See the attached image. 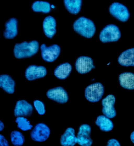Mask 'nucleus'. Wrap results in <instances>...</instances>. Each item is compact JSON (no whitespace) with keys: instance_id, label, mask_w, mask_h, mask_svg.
<instances>
[{"instance_id":"nucleus-1","label":"nucleus","mask_w":134,"mask_h":146,"mask_svg":"<svg viewBox=\"0 0 134 146\" xmlns=\"http://www.w3.org/2000/svg\"><path fill=\"white\" fill-rule=\"evenodd\" d=\"M38 48V43L36 41H24L15 44L13 53L15 57L18 59L29 58L37 53Z\"/></svg>"},{"instance_id":"nucleus-2","label":"nucleus","mask_w":134,"mask_h":146,"mask_svg":"<svg viewBox=\"0 0 134 146\" xmlns=\"http://www.w3.org/2000/svg\"><path fill=\"white\" fill-rule=\"evenodd\" d=\"M73 27L76 32L88 38L92 37L96 30L93 22L90 19L83 16L79 18L74 22Z\"/></svg>"},{"instance_id":"nucleus-3","label":"nucleus","mask_w":134,"mask_h":146,"mask_svg":"<svg viewBox=\"0 0 134 146\" xmlns=\"http://www.w3.org/2000/svg\"><path fill=\"white\" fill-rule=\"evenodd\" d=\"M121 36V32L118 27L114 25L109 24L101 30L99 38L101 42L105 43L117 41Z\"/></svg>"},{"instance_id":"nucleus-4","label":"nucleus","mask_w":134,"mask_h":146,"mask_svg":"<svg viewBox=\"0 0 134 146\" xmlns=\"http://www.w3.org/2000/svg\"><path fill=\"white\" fill-rule=\"evenodd\" d=\"M104 91V87L101 83L99 82L94 83L86 88L85 92V97L91 102H97L102 98Z\"/></svg>"},{"instance_id":"nucleus-5","label":"nucleus","mask_w":134,"mask_h":146,"mask_svg":"<svg viewBox=\"0 0 134 146\" xmlns=\"http://www.w3.org/2000/svg\"><path fill=\"white\" fill-rule=\"evenodd\" d=\"M50 133V130L46 124L39 123L35 125L31 131L30 136L34 141L42 142L48 139Z\"/></svg>"},{"instance_id":"nucleus-6","label":"nucleus","mask_w":134,"mask_h":146,"mask_svg":"<svg viewBox=\"0 0 134 146\" xmlns=\"http://www.w3.org/2000/svg\"><path fill=\"white\" fill-rule=\"evenodd\" d=\"M109 11L113 16L123 22L127 21L130 16L127 8L118 2H115L112 3L109 7Z\"/></svg>"},{"instance_id":"nucleus-7","label":"nucleus","mask_w":134,"mask_h":146,"mask_svg":"<svg viewBox=\"0 0 134 146\" xmlns=\"http://www.w3.org/2000/svg\"><path fill=\"white\" fill-rule=\"evenodd\" d=\"M40 49L42 58L48 62L54 61L58 57L60 52V47L55 44L47 47L43 44L41 46Z\"/></svg>"},{"instance_id":"nucleus-8","label":"nucleus","mask_w":134,"mask_h":146,"mask_svg":"<svg viewBox=\"0 0 134 146\" xmlns=\"http://www.w3.org/2000/svg\"><path fill=\"white\" fill-rule=\"evenodd\" d=\"M76 137L77 143L82 146H91L93 141L90 137L91 128L87 124H83L80 126Z\"/></svg>"},{"instance_id":"nucleus-9","label":"nucleus","mask_w":134,"mask_h":146,"mask_svg":"<svg viewBox=\"0 0 134 146\" xmlns=\"http://www.w3.org/2000/svg\"><path fill=\"white\" fill-rule=\"evenodd\" d=\"M33 108L32 105L24 100H19L16 103L14 110V116L29 117L32 114Z\"/></svg>"},{"instance_id":"nucleus-10","label":"nucleus","mask_w":134,"mask_h":146,"mask_svg":"<svg viewBox=\"0 0 134 146\" xmlns=\"http://www.w3.org/2000/svg\"><path fill=\"white\" fill-rule=\"evenodd\" d=\"M46 95L50 99L61 104L66 103L68 100L66 91L61 86L49 89L46 93Z\"/></svg>"},{"instance_id":"nucleus-11","label":"nucleus","mask_w":134,"mask_h":146,"mask_svg":"<svg viewBox=\"0 0 134 146\" xmlns=\"http://www.w3.org/2000/svg\"><path fill=\"white\" fill-rule=\"evenodd\" d=\"M115 100L114 95L109 94L102 101V112L104 116L109 118H113L116 115V113L114 107Z\"/></svg>"},{"instance_id":"nucleus-12","label":"nucleus","mask_w":134,"mask_h":146,"mask_svg":"<svg viewBox=\"0 0 134 146\" xmlns=\"http://www.w3.org/2000/svg\"><path fill=\"white\" fill-rule=\"evenodd\" d=\"M75 67L78 72L81 74L87 73L95 68L92 59L86 56H81L77 59Z\"/></svg>"},{"instance_id":"nucleus-13","label":"nucleus","mask_w":134,"mask_h":146,"mask_svg":"<svg viewBox=\"0 0 134 146\" xmlns=\"http://www.w3.org/2000/svg\"><path fill=\"white\" fill-rule=\"evenodd\" d=\"M47 73L46 69L44 66L32 65L26 69L25 76L28 80L31 81L44 77Z\"/></svg>"},{"instance_id":"nucleus-14","label":"nucleus","mask_w":134,"mask_h":146,"mask_svg":"<svg viewBox=\"0 0 134 146\" xmlns=\"http://www.w3.org/2000/svg\"><path fill=\"white\" fill-rule=\"evenodd\" d=\"M77 140L75 135V131L72 127L68 128L61 135L60 143L63 146H73L77 143Z\"/></svg>"},{"instance_id":"nucleus-15","label":"nucleus","mask_w":134,"mask_h":146,"mask_svg":"<svg viewBox=\"0 0 134 146\" xmlns=\"http://www.w3.org/2000/svg\"><path fill=\"white\" fill-rule=\"evenodd\" d=\"M56 22L55 19L51 16L44 18L43 22L44 32L47 37L51 38L56 32Z\"/></svg>"},{"instance_id":"nucleus-16","label":"nucleus","mask_w":134,"mask_h":146,"mask_svg":"<svg viewBox=\"0 0 134 146\" xmlns=\"http://www.w3.org/2000/svg\"><path fill=\"white\" fill-rule=\"evenodd\" d=\"M18 21L15 18H10L5 24V30L3 33L4 37L7 39H12L18 33Z\"/></svg>"},{"instance_id":"nucleus-17","label":"nucleus","mask_w":134,"mask_h":146,"mask_svg":"<svg viewBox=\"0 0 134 146\" xmlns=\"http://www.w3.org/2000/svg\"><path fill=\"white\" fill-rule=\"evenodd\" d=\"M118 61L123 66H134V48L128 49L121 53L118 58Z\"/></svg>"},{"instance_id":"nucleus-18","label":"nucleus","mask_w":134,"mask_h":146,"mask_svg":"<svg viewBox=\"0 0 134 146\" xmlns=\"http://www.w3.org/2000/svg\"><path fill=\"white\" fill-rule=\"evenodd\" d=\"M15 84L14 81L9 75L7 74L0 75V87L7 93L12 94L14 93Z\"/></svg>"},{"instance_id":"nucleus-19","label":"nucleus","mask_w":134,"mask_h":146,"mask_svg":"<svg viewBox=\"0 0 134 146\" xmlns=\"http://www.w3.org/2000/svg\"><path fill=\"white\" fill-rule=\"evenodd\" d=\"M119 78L122 87L127 89H134V74L130 72L122 73L120 74Z\"/></svg>"},{"instance_id":"nucleus-20","label":"nucleus","mask_w":134,"mask_h":146,"mask_svg":"<svg viewBox=\"0 0 134 146\" xmlns=\"http://www.w3.org/2000/svg\"><path fill=\"white\" fill-rule=\"evenodd\" d=\"M72 69L70 64L68 62L64 63L57 66L54 70V74L58 78L64 79L69 76Z\"/></svg>"},{"instance_id":"nucleus-21","label":"nucleus","mask_w":134,"mask_h":146,"mask_svg":"<svg viewBox=\"0 0 134 146\" xmlns=\"http://www.w3.org/2000/svg\"><path fill=\"white\" fill-rule=\"evenodd\" d=\"M96 125L99 126L100 129L104 132H108L112 130L113 124L109 118L104 115L98 116L95 121Z\"/></svg>"},{"instance_id":"nucleus-22","label":"nucleus","mask_w":134,"mask_h":146,"mask_svg":"<svg viewBox=\"0 0 134 146\" xmlns=\"http://www.w3.org/2000/svg\"><path fill=\"white\" fill-rule=\"evenodd\" d=\"M82 1L81 0H65L64 1V2L66 8L69 12L76 14L80 11Z\"/></svg>"},{"instance_id":"nucleus-23","label":"nucleus","mask_w":134,"mask_h":146,"mask_svg":"<svg viewBox=\"0 0 134 146\" xmlns=\"http://www.w3.org/2000/svg\"><path fill=\"white\" fill-rule=\"evenodd\" d=\"M32 8L35 12H41L44 13H49L51 10L50 3L47 2L37 1L32 4Z\"/></svg>"},{"instance_id":"nucleus-24","label":"nucleus","mask_w":134,"mask_h":146,"mask_svg":"<svg viewBox=\"0 0 134 146\" xmlns=\"http://www.w3.org/2000/svg\"><path fill=\"white\" fill-rule=\"evenodd\" d=\"M11 142L15 146H21L24 143L25 139L23 135L20 131L15 130L10 134Z\"/></svg>"},{"instance_id":"nucleus-25","label":"nucleus","mask_w":134,"mask_h":146,"mask_svg":"<svg viewBox=\"0 0 134 146\" xmlns=\"http://www.w3.org/2000/svg\"><path fill=\"white\" fill-rule=\"evenodd\" d=\"M15 121L17 124L18 127L23 131L31 130L33 127L32 125L30 124V121L24 117H17Z\"/></svg>"},{"instance_id":"nucleus-26","label":"nucleus","mask_w":134,"mask_h":146,"mask_svg":"<svg viewBox=\"0 0 134 146\" xmlns=\"http://www.w3.org/2000/svg\"><path fill=\"white\" fill-rule=\"evenodd\" d=\"M33 104L35 109L39 115H42L44 114L46 110L43 102L39 100H35L33 102Z\"/></svg>"},{"instance_id":"nucleus-27","label":"nucleus","mask_w":134,"mask_h":146,"mask_svg":"<svg viewBox=\"0 0 134 146\" xmlns=\"http://www.w3.org/2000/svg\"><path fill=\"white\" fill-rule=\"evenodd\" d=\"M107 146H120V144L119 142L115 139H111L108 142Z\"/></svg>"},{"instance_id":"nucleus-28","label":"nucleus","mask_w":134,"mask_h":146,"mask_svg":"<svg viewBox=\"0 0 134 146\" xmlns=\"http://www.w3.org/2000/svg\"><path fill=\"white\" fill-rule=\"evenodd\" d=\"M0 137V146H8V142L4 136L1 134Z\"/></svg>"},{"instance_id":"nucleus-29","label":"nucleus","mask_w":134,"mask_h":146,"mask_svg":"<svg viewBox=\"0 0 134 146\" xmlns=\"http://www.w3.org/2000/svg\"><path fill=\"white\" fill-rule=\"evenodd\" d=\"M4 127V126L3 123L1 121H0V131H2Z\"/></svg>"},{"instance_id":"nucleus-30","label":"nucleus","mask_w":134,"mask_h":146,"mask_svg":"<svg viewBox=\"0 0 134 146\" xmlns=\"http://www.w3.org/2000/svg\"><path fill=\"white\" fill-rule=\"evenodd\" d=\"M130 137L131 141L134 143V131L131 133Z\"/></svg>"}]
</instances>
